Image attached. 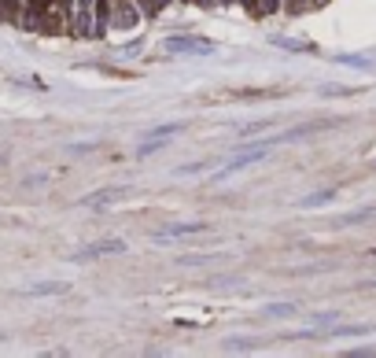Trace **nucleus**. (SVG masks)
I'll list each match as a JSON object with an SVG mask.
<instances>
[{
	"label": "nucleus",
	"mask_w": 376,
	"mask_h": 358,
	"mask_svg": "<svg viewBox=\"0 0 376 358\" xmlns=\"http://www.w3.org/2000/svg\"><path fill=\"white\" fill-rule=\"evenodd\" d=\"M273 148H277V141H258V144H248V148H243L240 155H233V159L225 162V167H218V170H214V181H225L229 174H240V170L255 167V162H262Z\"/></svg>",
	"instance_id": "1"
},
{
	"label": "nucleus",
	"mask_w": 376,
	"mask_h": 358,
	"mask_svg": "<svg viewBox=\"0 0 376 358\" xmlns=\"http://www.w3.org/2000/svg\"><path fill=\"white\" fill-rule=\"evenodd\" d=\"M174 133H181V126H177V122L148 129V133L140 137V144H137V159H148V155H155V152L162 148V144H170V141H174Z\"/></svg>",
	"instance_id": "2"
},
{
	"label": "nucleus",
	"mask_w": 376,
	"mask_h": 358,
	"mask_svg": "<svg viewBox=\"0 0 376 358\" xmlns=\"http://www.w3.org/2000/svg\"><path fill=\"white\" fill-rule=\"evenodd\" d=\"M195 233H207V222H170L155 229V244H166V240H185V237H195Z\"/></svg>",
	"instance_id": "3"
},
{
	"label": "nucleus",
	"mask_w": 376,
	"mask_h": 358,
	"mask_svg": "<svg viewBox=\"0 0 376 358\" xmlns=\"http://www.w3.org/2000/svg\"><path fill=\"white\" fill-rule=\"evenodd\" d=\"M122 251H126V240L111 237V240H96V244H89V248H81V251L74 255V263H92V258H104V255H122Z\"/></svg>",
	"instance_id": "4"
},
{
	"label": "nucleus",
	"mask_w": 376,
	"mask_h": 358,
	"mask_svg": "<svg viewBox=\"0 0 376 358\" xmlns=\"http://www.w3.org/2000/svg\"><path fill=\"white\" fill-rule=\"evenodd\" d=\"M166 48L170 52H177V56H192V52H214V44L210 41H203V37H170L166 41Z\"/></svg>",
	"instance_id": "5"
},
{
	"label": "nucleus",
	"mask_w": 376,
	"mask_h": 358,
	"mask_svg": "<svg viewBox=\"0 0 376 358\" xmlns=\"http://www.w3.org/2000/svg\"><path fill=\"white\" fill-rule=\"evenodd\" d=\"M122 196H126V189H100V192H92V196H81V207H104V203H114Z\"/></svg>",
	"instance_id": "6"
},
{
	"label": "nucleus",
	"mask_w": 376,
	"mask_h": 358,
	"mask_svg": "<svg viewBox=\"0 0 376 358\" xmlns=\"http://www.w3.org/2000/svg\"><path fill=\"white\" fill-rule=\"evenodd\" d=\"M59 292H67V285H63V281H41V285L23 288V296H59Z\"/></svg>",
	"instance_id": "7"
},
{
	"label": "nucleus",
	"mask_w": 376,
	"mask_h": 358,
	"mask_svg": "<svg viewBox=\"0 0 376 358\" xmlns=\"http://www.w3.org/2000/svg\"><path fill=\"white\" fill-rule=\"evenodd\" d=\"M376 215V207H358V210H351V215H339L336 222L339 225H362L365 218H372Z\"/></svg>",
	"instance_id": "8"
},
{
	"label": "nucleus",
	"mask_w": 376,
	"mask_h": 358,
	"mask_svg": "<svg viewBox=\"0 0 376 358\" xmlns=\"http://www.w3.org/2000/svg\"><path fill=\"white\" fill-rule=\"evenodd\" d=\"M332 200H336V189H321V192H314V196H306L299 207L314 210V207H325V203H332Z\"/></svg>",
	"instance_id": "9"
},
{
	"label": "nucleus",
	"mask_w": 376,
	"mask_h": 358,
	"mask_svg": "<svg viewBox=\"0 0 376 358\" xmlns=\"http://www.w3.org/2000/svg\"><path fill=\"white\" fill-rule=\"evenodd\" d=\"M365 333H372V325H336L325 336H365Z\"/></svg>",
	"instance_id": "10"
},
{
	"label": "nucleus",
	"mask_w": 376,
	"mask_h": 358,
	"mask_svg": "<svg viewBox=\"0 0 376 358\" xmlns=\"http://www.w3.org/2000/svg\"><path fill=\"white\" fill-rule=\"evenodd\" d=\"M258 347V340L251 336H233V340H225V351H255Z\"/></svg>",
	"instance_id": "11"
},
{
	"label": "nucleus",
	"mask_w": 376,
	"mask_h": 358,
	"mask_svg": "<svg viewBox=\"0 0 376 358\" xmlns=\"http://www.w3.org/2000/svg\"><path fill=\"white\" fill-rule=\"evenodd\" d=\"M296 311H299L296 303H269V306H266L269 318H284V314H296Z\"/></svg>",
	"instance_id": "12"
},
{
	"label": "nucleus",
	"mask_w": 376,
	"mask_h": 358,
	"mask_svg": "<svg viewBox=\"0 0 376 358\" xmlns=\"http://www.w3.org/2000/svg\"><path fill=\"white\" fill-rule=\"evenodd\" d=\"M181 266H207V263H214V255H185V258H177Z\"/></svg>",
	"instance_id": "13"
}]
</instances>
